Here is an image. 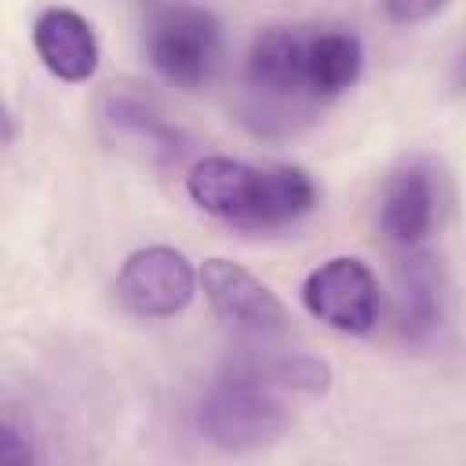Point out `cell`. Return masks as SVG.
I'll list each match as a JSON object with an SVG mask.
<instances>
[{
	"label": "cell",
	"instance_id": "3957f363",
	"mask_svg": "<svg viewBox=\"0 0 466 466\" xmlns=\"http://www.w3.org/2000/svg\"><path fill=\"white\" fill-rule=\"evenodd\" d=\"M146 51L164 80L178 87H200L218 66L222 25L208 7L160 4L146 25Z\"/></svg>",
	"mask_w": 466,
	"mask_h": 466
},
{
	"label": "cell",
	"instance_id": "9c48e42d",
	"mask_svg": "<svg viewBox=\"0 0 466 466\" xmlns=\"http://www.w3.org/2000/svg\"><path fill=\"white\" fill-rule=\"evenodd\" d=\"M364 69V44L357 33L339 25H306L302 44V80L309 102L335 98L360 80Z\"/></svg>",
	"mask_w": 466,
	"mask_h": 466
},
{
	"label": "cell",
	"instance_id": "30bf717a",
	"mask_svg": "<svg viewBox=\"0 0 466 466\" xmlns=\"http://www.w3.org/2000/svg\"><path fill=\"white\" fill-rule=\"evenodd\" d=\"M437 218V193L426 167L408 164L393 171L379 197V226L400 248H419Z\"/></svg>",
	"mask_w": 466,
	"mask_h": 466
},
{
	"label": "cell",
	"instance_id": "277c9868",
	"mask_svg": "<svg viewBox=\"0 0 466 466\" xmlns=\"http://www.w3.org/2000/svg\"><path fill=\"white\" fill-rule=\"evenodd\" d=\"M302 306L335 331L368 335L382 313L379 277L364 258L335 255L302 280Z\"/></svg>",
	"mask_w": 466,
	"mask_h": 466
},
{
	"label": "cell",
	"instance_id": "8fae6325",
	"mask_svg": "<svg viewBox=\"0 0 466 466\" xmlns=\"http://www.w3.org/2000/svg\"><path fill=\"white\" fill-rule=\"evenodd\" d=\"M444 317L441 266L426 251H411L397 266V324L408 339H426Z\"/></svg>",
	"mask_w": 466,
	"mask_h": 466
},
{
	"label": "cell",
	"instance_id": "7a4b0ae2",
	"mask_svg": "<svg viewBox=\"0 0 466 466\" xmlns=\"http://www.w3.org/2000/svg\"><path fill=\"white\" fill-rule=\"evenodd\" d=\"M291 426L280 390L266 379L258 360L229 364L197 404V430L226 451H251L273 444Z\"/></svg>",
	"mask_w": 466,
	"mask_h": 466
},
{
	"label": "cell",
	"instance_id": "5b68a950",
	"mask_svg": "<svg viewBox=\"0 0 466 466\" xmlns=\"http://www.w3.org/2000/svg\"><path fill=\"white\" fill-rule=\"evenodd\" d=\"M197 295L193 262L171 244H146L131 251L116 273V299L142 320L182 313Z\"/></svg>",
	"mask_w": 466,
	"mask_h": 466
},
{
	"label": "cell",
	"instance_id": "4fadbf2b",
	"mask_svg": "<svg viewBox=\"0 0 466 466\" xmlns=\"http://www.w3.org/2000/svg\"><path fill=\"white\" fill-rule=\"evenodd\" d=\"M451 0H382V11L397 25H419L433 15H441Z\"/></svg>",
	"mask_w": 466,
	"mask_h": 466
},
{
	"label": "cell",
	"instance_id": "9a60e30c",
	"mask_svg": "<svg viewBox=\"0 0 466 466\" xmlns=\"http://www.w3.org/2000/svg\"><path fill=\"white\" fill-rule=\"evenodd\" d=\"M11 131H15V124H11V113H7V106L0 102V142H7V138H11Z\"/></svg>",
	"mask_w": 466,
	"mask_h": 466
},
{
	"label": "cell",
	"instance_id": "5bb4252c",
	"mask_svg": "<svg viewBox=\"0 0 466 466\" xmlns=\"http://www.w3.org/2000/svg\"><path fill=\"white\" fill-rule=\"evenodd\" d=\"M0 462H33L29 441L7 422H0Z\"/></svg>",
	"mask_w": 466,
	"mask_h": 466
},
{
	"label": "cell",
	"instance_id": "ba28073f",
	"mask_svg": "<svg viewBox=\"0 0 466 466\" xmlns=\"http://www.w3.org/2000/svg\"><path fill=\"white\" fill-rule=\"evenodd\" d=\"M33 47L44 69L66 84H84L98 69V36L73 7H44L33 22Z\"/></svg>",
	"mask_w": 466,
	"mask_h": 466
},
{
	"label": "cell",
	"instance_id": "8992f818",
	"mask_svg": "<svg viewBox=\"0 0 466 466\" xmlns=\"http://www.w3.org/2000/svg\"><path fill=\"white\" fill-rule=\"evenodd\" d=\"M215 317L244 335H280L288 328V306L251 269L229 258H208L197 273Z\"/></svg>",
	"mask_w": 466,
	"mask_h": 466
},
{
	"label": "cell",
	"instance_id": "6da1fadb",
	"mask_svg": "<svg viewBox=\"0 0 466 466\" xmlns=\"http://www.w3.org/2000/svg\"><path fill=\"white\" fill-rule=\"evenodd\" d=\"M186 193L189 200L240 229H280L299 218H306L320 189L317 182L291 164H273V167H255L222 153L200 157L189 175H186Z\"/></svg>",
	"mask_w": 466,
	"mask_h": 466
},
{
	"label": "cell",
	"instance_id": "52a82bcc",
	"mask_svg": "<svg viewBox=\"0 0 466 466\" xmlns=\"http://www.w3.org/2000/svg\"><path fill=\"white\" fill-rule=\"evenodd\" d=\"M302 44H306V25H269L262 29L244 62V84L251 95L266 102H309L306 80H302Z\"/></svg>",
	"mask_w": 466,
	"mask_h": 466
},
{
	"label": "cell",
	"instance_id": "7c38bea8",
	"mask_svg": "<svg viewBox=\"0 0 466 466\" xmlns=\"http://www.w3.org/2000/svg\"><path fill=\"white\" fill-rule=\"evenodd\" d=\"M106 116H109L116 127L131 131L135 138H146V146H164V149H171V146L178 142L175 131H171L142 98H135V95H109Z\"/></svg>",
	"mask_w": 466,
	"mask_h": 466
}]
</instances>
